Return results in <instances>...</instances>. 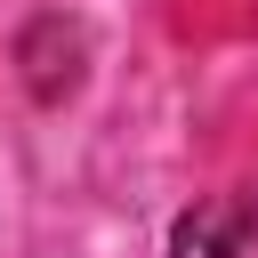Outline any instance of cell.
Here are the masks:
<instances>
[{"label":"cell","mask_w":258,"mask_h":258,"mask_svg":"<svg viewBox=\"0 0 258 258\" xmlns=\"http://www.w3.org/2000/svg\"><path fill=\"white\" fill-rule=\"evenodd\" d=\"M169 258H258V185H226L169 226Z\"/></svg>","instance_id":"6da1fadb"}]
</instances>
